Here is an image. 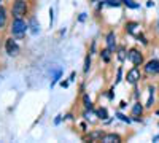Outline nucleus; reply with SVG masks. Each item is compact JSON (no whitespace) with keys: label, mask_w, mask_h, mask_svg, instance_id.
Here are the masks:
<instances>
[{"label":"nucleus","mask_w":159,"mask_h":143,"mask_svg":"<svg viewBox=\"0 0 159 143\" xmlns=\"http://www.w3.org/2000/svg\"><path fill=\"white\" fill-rule=\"evenodd\" d=\"M11 34L18 37V38H22L25 35V32L29 30V24L25 22L22 18H13V22H11V27H10Z\"/></svg>","instance_id":"1"},{"label":"nucleus","mask_w":159,"mask_h":143,"mask_svg":"<svg viewBox=\"0 0 159 143\" xmlns=\"http://www.w3.org/2000/svg\"><path fill=\"white\" fill-rule=\"evenodd\" d=\"M29 11V3L25 0H15L11 5V15L13 18H22L27 15Z\"/></svg>","instance_id":"2"},{"label":"nucleus","mask_w":159,"mask_h":143,"mask_svg":"<svg viewBox=\"0 0 159 143\" xmlns=\"http://www.w3.org/2000/svg\"><path fill=\"white\" fill-rule=\"evenodd\" d=\"M127 60H129V62H132L135 67H140L142 64H143V56H142V53H140L139 49L132 48V49H129V51H127Z\"/></svg>","instance_id":"3"},{"label":"nucleus","mask_w":159,"mask_h":143,"mask_svg":"<svg viewBox=\"0 0 159 143\" xmlns=\"http://www.w3.org/2000/svg\"><path fill=\"white\" fill-rule=\"evenodd\" d=\"M5 51H7V54L8 56H18L19 54V45L16 43V40H13V37H10V38H7L5 40Z\"/></svg>","instance_id":"4"},{"label":"nucleus","mask_w":159,"mask_h":143,"mask_svg":"<svg viewBox=\"0 0 159 143\" xmlns=\"http://www.w3.org/2000/svg\"><path fill=\"white\" fill-rule=\"evenodd\" d=\"M143 70H145V73H148V75H157L159 73V59L148 60L143 65Z\"/></svg>","instance_id":"5"},{"label":"nucleus","mask_w":159,"mask_h":143,"mask_svg":"<svg viewBox=\"0 0 159 143\" xmlns=\"http://www.w3.org/2000/svg\"><path fill=\"white\" fill-rule=\"evenodd\" d=\"M140 70H139V67H135L134 65V69H130L129 72H127V75H126V80H127V83L129 84H137V81L140 80Z\"/></svg>","instance_id":"6"},{"label":"nucleus","mask_w":159,"mask_h":143,"mask_svg":"<svg viewBox=\"0 0 159 143\" xmlns=\"http://www.w3.org/2000/svg\"><path fill=\"white\" fill-rule=\"evenodd\" d=\"M105 43H107V48L111 51V53H116V34L113 30L107 34V37H105Z\"/></svg>","instance_id":"7"},{"label":"nucleus","mask_w":159,"mask_h":143,"mask_svg":"<svg viewBox=\"0 0 159 143\" xmlns=\"http://www.w3.org/2000/svg\"><path fill=\"white\" fill-rule=\"evenodd\" d=\"M105 135V132L103 131H100V129H97V131H92V132H89L88 134V140L89 141H102V137Z\"/></svg>","instance_id":"8"},{"label":"nucleus","mask_w":159,"mask_h":143,"mask_svg":"<svg viewBox=\"0 0 159 143\" xmlns=\"http://www.w3.org/2000/svg\"><path fill=\"white\" fill-rule=\"evenodd\" d=\"M102 141H103V143H119V141H121V137H119L118 134H115V132L105 134V135L102 137Z\"/></svg>","instance_id":"9"},{"label":"nucleus","mask_w":159,"mask_h":143,"mask_svg":"<svg viewBox=\"0 0 159 143\" xmlns=\"http://www.w3.org/2000/svg\"><path fill=\"white\" fill-rule=\"evenodd\" d=\"M29 30L34 34V35H37L38 32H40V24H38V21H37V18L35 16H32L30 19H29Z\"/></svg>","instance_id":"10"},{"label":"nucleus","mask_w":159,"mask_h":143,"mask_svg":"<svg viewBox=\"0 0 159 143\" xmlns=\"http://www.w3.org/2000/svg\"><path fill=\"white\" fill-rule=\"evenodd\" d=\"M96 116H97L99 119H102V121H107V119H108V111H107V108H105V107L97 108V110H96Z\"/></svg>","instance_id":"11"},{"label":"nucleus","mask_w":159,"mask_h":143,"mask_svg":"<svg viewBox=\"0 0 159 143\" xmlns=\"http://www.w3.org/2000/svg\"><path fill=\"white\" fill-rule=\"evenodd\" d=\"M148 91H150V97H148V102H147V108H151L153 107V103H154V92H156V87L154 86H150L148 87Z\"/></svg>","instance_id":"12"},{"label":"nucleus","mask_w":159,"mask_h":143,"mask_svg":"<svg viewBox=\"0 0 159 143\" xmlns=\"http://www.w3.org/2000/svg\"><path fill=\"white\" fill-rule=\"evenodd\" d=\"M142 113H143V105L140 102L134 103V107H132V116H142Z\"/></svg>","instance_id":"13"},{"label":"nucleus","mask_w":159,"mask_h":143,"mask_svg":"<svg viewBox=\"0 0 159 143\" xmlns=\"http://www.w3.org/2000/svg\"><path fill=\"white\" fill-rule=\"evenodd\" d=\"M7 25V10L0 5V29Z\"/></svg>","instance_id":"14"},{"label":"nucleus","mask_w":159,"mask_h":143,"mask_svg":"<svg viewBox=\"0 0 159 143\" xmlns=\"http://www.w3.org/2000/svg\"><path fill=\"white\" fill-rule=\"evenodd\" d=\"M100 59H102L103 62L108 64L110 59H111V51H110L108 48H107V49H102V51H100Z\"/></svg>","instance_id":"15"},{"label":"nucleus","mask_w":159,"mask_h":143,"mask_svg":"<svg viewBox=\"0 0 159 143\" xmlns=\"http://www.w3.org/2000/svg\"><path fill=\"white\" fill-rule=\"evenodd\" d=\"M83 105L86 110H94V105H92V100L88 94H83Z\"/></svg>","instance_id":"16"},{"label":"nucleus","mask_w":159,"mask_h":143,"mask_svg":"<svg viewBox=\"0 0 159 143\" xmlns=\"http://www.w3.org/2000/svg\"><path fill=\"white\" fill-rule=\"evenodd\" d=\"M137 27H139V22H127V24H126V30H127V34H132V35H134V32H135Z\"/></svg>","instance_id":"17"},{"label":"nucleus","mask_w":159,"mask_h":143,"mask_svg":"<svg viewBox=\"0 0 159 143\" xmlns=\"http://www.w3.org/2000/svg\"><path fill=\"white\" fill-rule=\"evenodd\" d=\"M118 59H119V62H124L127 59V51L124 48H119L118 49Z\"/></svg>","instance_id":"18"},{"label":"nucleus","mask_w":159,"mask_h":143,"mask_svg":"<svg viewBox=\"0 0 159 143\" xmlns=\"http://www.w3.org/2000/svg\"><path fill=\"white\" fill-rule=\"evenodd\" d=\"M61 76H62V69H59L56 73H54V76H52V81H51V87H54V84L61 80Z\"/></svg>","instance_id":"19"},{"label":"nucleus","mask_w":159,"mask_h":143,"mask_svg":"<svg viewBox=\"0 0 159 143\" xmlns=\"http://www.w3.org/2000/svg\"><path fill=\"white\" fill-rule=\"evenodd\" d=\"M89 69H91V54H88L84 59V73H88Z\"/></svg>","instance_id":"20"},{"label":"nucleus","mask_w":159,"mask_h":143,"mask_svg":"<svg viewBox=\"0 0 159 143\" xmlns=\"http://www.w3.org/2000/svg\"><path fill=\"white\" fill-rule=\"evenodd\" d=\"M121 2L129 8H139V3H134V0H121Z\"/></svg>","instance_id":"21"},{"label":"nucleus","mask_w":159,"mask_h":143,"mask_svg":"<svg viewBox=\"0 0 159 143\" xmlns=\"http://www.w3.org/2000/svg\"><path fill=\"white\" fill-rule=\"evenodd\" d=\"M116 118H118V119H121V121H124V123H127V124H129V123L132 121L130 118H127L126 114H123V113H119V111L116 113Z\"/></svg>","instance_id":"22"},{"label":"nucleus","mask_w":159,"mask_h":143,"mask_svg":"<svg viewBox=\"0 0 159 143\" xmlns=\"http://www.w3.org/2000/svg\"><path fill=\"white\" fill-rule=\"evenodd\" d=\"M123 80V69H118V73H116V81H115V84H118L119 81Z\"/></svg>","instance_id":"23"},{"label":"nucleus","mask_w":159,"mask_h":143,"mask_svg":"<svg viewBox=\"0 0 159 143\" xmlns=\"http://www.w3.org/2000/svg\"><path fill=\"white\" fill-rule=\"evenodd\" d=\"M135 38H137V42H142L143 45H147V43H148V40H147V38H145L142 34H140V35H135Z\"/></svg>","instance_id":"24"},{"label":"nucleus","mask_w":159,"mask_h":143,"mask_svg":"<svg viewBox=\"0 0 159 143\" xmlns=\"http://www.w3.org/2000/svg\"><path fill=\"white\" fill-rule=\"evenodd\" d=\"M94 53H96V42H92V45H91V53H89V54L92 56Z\"/></svg>","instance_id":"25"},{"label":"nucleus","mask_w":159,"mask_h":143,"mask_svg":"<svg viewBox=\"0 0 159 143\" xmlns=\"http://www.w3.org/2000/svg\"><path fill=\"white\" fill-rule=\"evenodd\" d=\"M113 89H115V87H111V89L108 91V99H110V100H113V97H115V92H113Z\"/></svg>","instance_id":"26"},{"label":"nucleus","mask_w":159,"mask_h":143,"mask_svg":"<svg viewBox=\"0 0 159 143\" xmlns=\"http://www.w3.org/2000/svg\"><path fill=\"white\" fill-rule=\"evenodd\" d=\"M52 19H54V16H52V8L49 10V25H52Z\"/></svg>","instance_id":"27"},{"label":"nucleus","mask_w":159,"mask_h":143,"mask_svg":"<svg viewBox=\"0 0 159 143\" xmlns=\"http://www.w3.org/2000/svg\"><path fill=\"white\" fill-rule=\"evenodd\" d=\"M78 19H80V21L83 22V21L86 19V13H81V15H80V18H78Z\"/></svg>","instance_id":"28"},{"label":"nucleus","mask_w":159,"mask_h":143,"mask_svg":"<svg viewBox=\"0 0 159 143\" xmlns=\"http://www.w3.org/2000/svg\"><path fill=\"white\" fill-rule=\"evenodd\" d=\"M61 86H62V87H69V81H62Z\"/></svg>","instance_id":"29"},{"label":"nucleus","mask_w":159,"mask_h":143,"mask_svg":"<svg viewBox=\"0 0 159 143\" xmlns=\"http://www.w3.org/2000/svg\"><path fill=\"white\" fill-rule=\"evenodd\" d=\"M61 121H62V116H57V118H56V119H54V123H56V124H59V123H61Z\"/></svg>","instance_id":"30"},{"label":"nucleus","mask_w":159,"mask_h":143,"mask_svg":"<svg viewBox=\"0 0 159 143\" xmlns=\"http://www.w3.org/2000/svg\"><path fill=\"white\" fill-rule=\"evenodd\" d=\"M75 76H76V75H75V72H72V75H70V81H73V80H75Z\"/></svg>","instance_id":"31"},{"label":"nucleus","mask_w":159,"mask_h":143,"mask_svg":"<svg viewBox=\"0 0 159 143\" xmlns=\"http://www.w3.org/2000/svg\"><path fill=\"white\" fill-rule=\"evenodd\" d=\"M91 2H92V3H94V2H99V0H91Z\"/></svg>","instance_id":"32"},{"label":"nucleus","mask_w":159,"mask_h":143,"mask_svg":"<svg viewBox=\"0 0 159 143\" xmlns=\"http://www.w3.org/2000/svg\"><path fill=\"white\" fill-rule=\"evenodd\" d=\"M0 2H2V0H0Z\"/></svg>","instance_id":"33"}]
</instances>
